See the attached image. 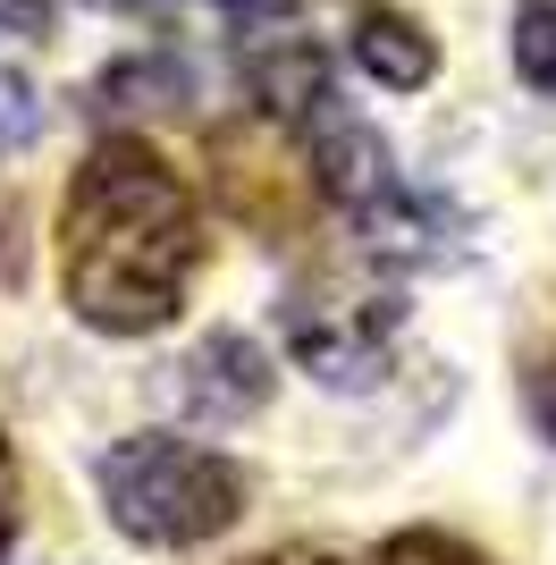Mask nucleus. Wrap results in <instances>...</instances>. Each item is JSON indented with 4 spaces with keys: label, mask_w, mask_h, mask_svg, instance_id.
I'll use <instances>...</instances> for the list:
<instances>
[{
    "label": "nucleus",
    "mask_w": 556,
    "mask_h": 565,
    "mask_svg": "<svg viewBox=\"0 0 556 565\" xmlns=\"http://www.w3.org/2000/svg\"><path fill=\"white\" fill-rule=\"evenodd\" d=\"M514 68L532 94L556 102V0H514Z\"/></svg>",
    "instance_id": "10"
},
{
    "label": "nucleus",
    "mask_w": 556,
    "mask_h": 565,
    "mask_svg": "<svg viewBox=\"0 0 556 565\" xmlns=\"http://www.w3.org/2000/svg\"><path fill=\"white\" fill-rule=\"evenodd\" d=\"M523 414L539 423V439L556 448V354H539L532 372H523Z\"/></svg>",
    "instance_id": "13"
},
{
    "label": "nucleus",
    "mask_w": 556,
    "mask_h": 565,
    "mask_svg": "<svg viewBox=\"0 0 556 565\" xmlns=\"http://www.w3.org/2000/svg\"><path fill=\"white\" fill-rule=\"evenodd\" d=\"M18 541V456H9V439H0V548Z\"/></svg>",
    "instance_id": "14"
},
{
    "label": "nucleus",
    "mask_w": 556,
    "mask_h": 565,
    "mask_svg": "<svg viewBox=\"0 0 556 565\" xmlns=\"http://www.w3.org/2000/svg\"><path fill=\"white\" fill-rule=\"evenodd\" d=\"M354 60H363L371 85H388V94H421L430 76H439V43L421 34V18H396V9H371L354 25Z\"/></svg>",
    "instance_id": "8"
},
{
    "label": "nucleus",
    "mask_w": 556,
    "mask_h": 565,
    "mask_svg": "<svg viewBox=\"0 0 556 565\" xmlns=\"http://www.w3.org/2000/svg\"><path fill=\"white\" fill-rule=\"evenodd\" d=\"M161 102H185L178 60H118L101 76V110H161Z\"/></svg>",
    "instance_id": "9"
},
{
    "label": "nucleus",
    "mask_w": 556,
    "mask_h": 565,
    "mask_svg": "<svg viewBox=\"0 0 556 565\" xmlns=\"http://www.w3.org/2000/svg\"><path fill=\"white\" fill-rule=\"evenodd\" d=\"M93 481H101L110 523L143 548L220 541V532L245 515V472L220 448H194V439H169V430H136V439L101 448Z\"/></svg>",
    "instance_id": "2"
},
{
    "label": "nucleus",
    "mask_w": 556,
    "mask_h": 565,
    "mask_svg": "<svg viewBox=\"0 0 556 565\" xmlns=\"http://www.w3.org/2000/svg\"><path fill=\"white\" fill-rule=\"evenodd\" d=\"M245 565H338V557H321V548H270V557H245Z\"/></svg>",
    "instance_id": "15"
},
{
    "label": "nucleus",
    "mask_w": 556,
    "mask_h": 565,
    "mask_svg": "<svg viewBox=\"0 0 556 565\" xmlns=\"http://www.w3.org/2000/svg\"><path fill=\"white\" fill-rule=\"evenodd\" d=\"M211 186L228 203V220L261 228L270 245H296L312 228V203H321V178L287 152L278 127L261 118H228V127H211Z\"/></svg>",
    "instance_id": "4"
},
{
    "label": "nucleus",
    "mask_w": 556,
    "mask_h": 565,
    "mask_svg": "<svg viewBox=\"0 0 556 565\" xmlns=\"http://www.w3.org/2000/svg\"><path fill=\"white\" fill-rule=\"evenodd\" d=\"M371 565H498V557H481V548H463V541H447V532H396V541L371 548Z\"/></svg>",
    "instance_id": "11"
},
{
    "label": "nucleus",
    "mask_w": 556,
    "mask_h": 565,
    "mask_svg": "<svg viewBox=\"0 0 556 565\" xmlns=\"http://www.w3.org/2000/svg\"><path fill=\"white\" fill-rule=\"evenodd\" d=\"M203 262L194 194L143 136L93 143L60 203V287L85 330L152 338L178 321L185 279Z\"/></svg>",
    "instance_id": "1"
},
{
    "label": "nucleus",
    "mask_w": 556,
    "mask_h": 565,
    "mask_svg": "<svg viewBox=\"0 0 556 565\" xmlns=\"http://www.w3.org/2000/svg\"><path fill=\"white\" fill-rule=\"evenodd\" d=\"M34 127H43V102L25 94V76H9V68H0V152L34 143Z\"/></svg>",
    "instance_id": "12"
},
{
    "label": "nucleus",
    "mask_w": 556,
    "mask_h": 565,
    "mask_svg": "<svg viewBox=\"0 0 556 565\" xmlns=\"http://www.w3.org/2000/svg\"><path fill=\"white\" fill-rule=\"evenodd\" d=\"M245 76H254V94L270 118H321V102H338V85H329V51L303 43V34H270V43L245 60Z\"/></svg>",
    "instance_id": "7"
},
{
    "label": "nucleus",
    "mask_w": 556,
    "mask_h": 565,
    "mask_svg": "<svg viewBox=\"0 0 556 565\" xmlns=\"http://www.w3.org/2000/svg\"><path fill=\"white\" fill-rule=\"evenodd\" d=\"M396 330H405V296L379 279L371 254L303 270L278 305V338L321 388H371L396 354Z\"/></svg>",
    "instance_id": "3"
},
{
    "label": "nucleus",
    "mask_w": 556,
    "mask_h": 565,
    "mask_svg": "<svg viewBox=\"0 0 556 565\" xmlns=\"http://www.w3.org/2000/svg\"><path fill=\"white\" fill-rule=\"evenodd\" d=\"M169 397H178L194 423H245V414L270 405V354H261L245 330H211L203 347L178 363Z\"/></svg>",
    "instance_id": "5"
},
{
    "label": "nucleus",
    "mask_w": 556,
    "mask_h": 565,
    "mask_svg": "<svg viewBox=\"0 0 556 565\" xmlns=\"http://www.w3.org/2000/svg\"><path fill=\"white\" fill-rule=\"evenodd\" d=\"M312 178H321V194L346 212V228H363L371 212H388L396 194H405L388 143L371 136V127H354V118H329V127H321V143H312Z\"/></svg>",
    "instance_id": "6"
},
{
    "label": "nucleus",
    "mask_w": 556,
    "mask_h": 565,
    "mask_svg": "<svg viewBox=\"0 0 556 565\" xmlns=\"http://www.w3.org/2000/svg\"><path fill=\"white\" fill-rule=\"evenodd\" d=\"M101 9H161V0H101Z\"/></svg>",
    "instance_id": "17"
},
{
    "label": "nucleus",
    "mask_w": 556,
    "mask_h": 565,
    "mask_svg": "<svg viewBox=\"0 0 556 565\" xmlns=\"http://www.w3.org/2000/svg\"><path fill=\"white\" fill-rule=\"evenodd\" d=\"M228 9H245V18H287L296 0H228Z\"/></svg>",
    "instance_id": "16"
}]
</instances>
